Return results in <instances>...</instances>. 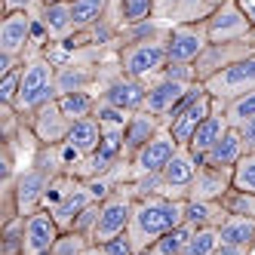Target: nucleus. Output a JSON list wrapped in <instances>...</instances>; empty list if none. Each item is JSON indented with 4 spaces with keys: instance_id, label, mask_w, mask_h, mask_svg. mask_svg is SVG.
I'll return each mask as SVG.
<instances>
[{
    "instance_id": "f257e3e1",
    "label": "nucleus",
    "mask_w": 255,
    "mask_h": 255,
    "mask_svg": "<svg viewBox=\"0 0 255 255\" xmlns=\"http://www.w3.org/2000/svg\"><path fill=\"white\" fill-rule=\"evenodd\" d=\"M185 203H188L185 197H163V194L135 200L129 228H126V234H129V240L135 246V255H144L157 237L185 225Z\"/></svg>"
},
{
    "instance_id": "f03ea898",
    "label": "nucleus",
    "mask_w": 255,
    "mask_h": 255,
    "mask_svg": "<svg viewBox=\"0 0 255 255\" xmlns=\"http://www.w3.org/2000/svg\"><path fill=\"white\" fill-rule=\"evenodd\" d=\"M59 99V86H56V62L43 52H34L22 62V89L15 99V111L22 114V120H28L37 108H43L46 102Z\"/></svg>"
},
{
    "instance_id": "7ed1b4c3",
    "label": "nucleus",
    "mask_w": 255,
    "mask_h": 255,
    "mask_svg": "<svg viewBox=\"0 0 255 255\" xmlns=\"http://www.w3.org/2000/svg\"><path fill=\"white\" fill-rule=\"evenodd\" d=\"M117 62L129 77L135 80H154L163 68L169 65V49L166 37H154V40H141V43H126L117 46Z\"/></svg>"
},
{
    "instance_id": "20e7f679",
    "label": "nucleus",
    "mask_w": 255,
    "mask_h": 255,
    "mask_svg": "<svg viewBox=\"0 0 255 255\" xmlns=\"http://www.w3.org/2000/svg\"><path fill=\"white\" fill-rule=\"evenodd\" d=\"M132 206H135V197L129 191V181L126 185H120L111 197L102 200V209H99V222H96V231L89 240L93 243H108L111 237L117 234H126V228H129V218H132Z\"/></svg>"
},
{
    "instance_id": "39448f33",
    "label": "nucleus",
    "mask_w": 255,
    "mask_h": 255,
    "mask_svg": "<svg viewBox=\"0 0 255 255\" xmlns=\"http://www.w3.org/2000/svg\"><path fill=\"white\" fill-rule=\"evenodd\" d=\"M203 86L215 102H225V105L252 93L255 89V52L240 59V62H234V65H228V68H222L218 74L203 80Z\"/></svg>"
},
{
    "instance_id": "423d86ee",
    "label": "nucleus",
    "mask_w": 255,
    "mask_h": 255,
    "mask_svg": "<svg viewBox=\"0 0 255 255\" xmlns=\"http://www.w3.org/2000/svg\"><path fill=\"white\" fill-rule=\"evenodd\" d=\"M209 43H228V40H243L255 34V19L246 12L240 0H225L209 19H206Z\"/></svg>"
},
{
    "instance_id": "0eeeda50",
    "label": "nucleus",
    "mask_w": 255,
    "mask_h": 255,
    "mask_svg": "<svg viewBox=\"0 0 255 255\" xmlns=\"http://www.w3.org/2000/svg\"><path fill=\"white\" fill-rule=\"evenodd\" d=\"M144 96H148V83L144 80H135L129 77L126 71L114 68V74H99V102H108V105H114V108H123V111H141L144 108Z\"/></svg>"
},
{
    "instance_id": "6e6552de",
    "label": "nucleus",
    "mask_w": 255,
    "mask_h": 255,
    "mask_svg": "<svg viewBox=\"0 0 255 255\" xmlns=\"http://www.w3.org/2000/svg\"><path fill=\"white\" fill-rule=\"evenodd\" d=\"M25 123H28V129H31V138L37 141V144H43V148L65 144L71 126H74V120L62 111L59 99H52V102H46L43 108H37V111H34Z\"/></svg>"
},
{
    "instance_id": "1a4fd4ad",
    "label": "nucleus",
    "mask_w": 255,
    "mask_h": 255,
    "mask_svg": "<svg viewBox=\"0 0 255 255\" xmlns=\"http://www.w3.org/2000/svg\"><path fill=\"white\" fill-rule=\"evenodd\" d=\"M255 52V34L252 37H243V40H228V43H209L203 52H200V59L194 62V71H197V80L203 83L209 80L212 74H218L222 68L240 62L246 56Z\"/></svg>"
},
{
    "instance_id": "9d476101",
    "label": "nucleus",
    "mask_w": 255,
    "mask_h": 255,
    "mask_svg": "<svg viewBox=\"0 0 255 255\" xmlns=\"http://www.w3.org/2000/svg\"><path fill=\"white\" fill-rule=\"evenodd\" d=\"M206 46H209L206 22H178V25H169V34H166L169 62L194 65Z\"/></svg>"
},
{
    "instance_id": "9b49d317",
    "label": "nucleus",
    "mask_w": 255,
    "mask_h": 255,
    "mask_svg": "<svg viewBox=\"0 0 255 255\" xmlns=\"http://www.w3.org/2000/svg\"><path fill=\"white\" fill-rule=\"evenodd\" d=\"M37 15L40 12H3V19H0V52L3 56L25 62L31 40H34Z\"/></svg>"
},
{
    "instance_id": "f8f14e48",
    "label": "nucleus",
    "mask_w": 255,
    "mask_h": 255,
    "mask_svg": "<svg viewBox=\"0 0 255 255\" xmlns=\"http://www.w3.org/2000/svg\"><path fill=\"white\" fill-rule=\"evenodd\" d=\"M181 148V144L172 138V132L163 126V129L144 144V148H138L132 157H129V166H132V178L138 175H154V172H163L169 166V160L175 157V151Z\"/></svg>"
},
{
    "instance_id": "ddd939ff",
    "label": "nucleus",
    "mask_w": 255,
    "mask_h": 255,
    "mask_svg": "<svg viewBox=\"0 0 255 255\" xmlns=\"http://www.w3.org/2000/svg\"><path fill=\"white\" fill-rule=\"evenodd\" d=\"M59 237H62V228L56 222V215H52V209L46 206L34 209L25 222V255H49Z\"/></svg>"
},
{
    "instance_id": "4468645a",
    "label": "nucleus",
    "mask_w": 255,
    "mask_h": 255,
    "mask_svg": "<svg viewBox=\"0 0 255 255\" xmlns=\"http://www.w3.org/2000/svg\"><path fill=\"white\" fill-rule=\"evenodd\" d=\"M200 160L191 148H178L175 157L169 160V166L163 169V185H166V197H185L188 200V188H191V181L200 169Z\"/></svg>"
},
{
    "instance_id": "2eb2a0df",
    "label": "nucleus",
    "mask_w": 255,
    "mask_h": 255,
    "mask_svg": "<svg viewBox=\"0 0 255 255\" xmlns=\"http://www.w3.org/2000/svg\"><path fill=\"white\" fill-rule=\"evenodd\" d=\"M231 188H234V169L200 163V169L188 188V200H222Z\"/></svg>"
},
{
    "instance_id": "dca6fc26",
    "label": "nucleus",
    "mask_w": 255,
    "mask_h": 255,
    "mask_svg": "<svg viewBox=\"0 0 255 255\" xmlns=\"http://www.w3.org/2000/svg\"><path fill=\"white\" fill-rule=\"evenodd\" d=\"M225 0H157V19L178 25V22H206Z\"/></svg>"
},
{
    "instance_id": "f3484780",
    "label": "nucleus",
    "mask_w": 255,
    "mask_h": 255,
    "mask_svg": "<svg viewBox=\"0 0 255 255\" xmlns=\"http://www.w3.org/2000/svg\"><path fill=\"white\" fill-rule=\"evenodd\" d=\"M212 105H215V99H212L209 93H203L200 99H194L175 120L166 123V129L172 132V138L181 144V148H188V144H191V138H194V132H197V126L212 114Z\"/></svg>"
},
{
    "instance_id": "a211bd4d",
    "label": "nucleus",
    "mask_w": 255,
    "mask_h": 255,
    "mask_svg": "<svg viewBox=\"0 0 255 255\" xmlns=\"http://www.w3.org/2000/svg\"><path fill=\"white\" fill-rule=\"evenodd\" d=\"M231 129V120H228V105L225 102H215L212 105V114L197 126V132H194V138H191V144L188 148L203 160L206 157V151L209 148H215L218 141H222V135Z\"/></svg>"
},
{
    "instance_id": "6ab92c4d",
    "label": "nucleus",
    "mask_w": 255,
    "mask_h": 255,
    "mask_svg": "<svg viewBox=\"0 0 255 255\" xmlns=\"http://www.w3.org/2000/svg\"><path fill=\"white\" fill-rule=\"evenodd\" d=\"M40 25L49 34V43H65L68 37H74L77 28H74V6L71 0H56V3H46L40 9Z\"/></svg>"
},
{
    "instance_id": "aec40b11",
    "label": "nucleus",
    "mask_w": 255,
    "mask_h": 255,
    "mask_svg": "<svg viewBox=\"0 0 255 255\" xmlns=\"http://www.w3.org/2000/svg\"><path fill=\"white\" fill-rule=\"evenodd\" d=\"M191 83H178V80H166V77H154L148 80V96H144V108L157 117H169V111L181 102V96L188 93Z\"/></svg>"
},
{
    "instance_id": "412c9836",
    "label": "nucleus",
    "mask_w": 255,
    "mask_h": 255,
    "mask_svg": "<svg viewBox=\"0 0 255 255\" xmlns=\"http://www.w3.org/2000/svg\"><path fill=\"white\" fill-rule=\"evenodd\" d=\"M163 117H157V114H151L148 108H141V111H135L132 117H129V123H126V129H123V141H126V160H129L138 148H144L160 129H163Z\"/></svg>"
},
{
    "instance_id": "4be33fe9",
    "label": "nucleus",
    "mask_w": 255,
    "mask_h": 255,
    "mask_svg": "<svg viewBox=\"0 0 255 255\" xmlns=\"http://www.w3.org/2000/svg\"><path fill=\"white\" fill-rule=\"evenodd\" d=\"M249 151V144L243 138V132L237 129V126H231V129L222 135V141L215 144V148L206 151L203 163H209V166H222V169H234L237 163L243 160V154Z\"/></svg>"
},
{
    "instance_id": "5701e85b",
    "label": "nucleus",
    "mask_w": 255,
    "mask_h": 255,
    "mask_svg": "<svg viewBox=\"0 0 255 255\" xmlns=\"http://www.w3.org/2000/svg\"><path fill=\"white\" fill-rule=\"evenodd\" d=\"M102 138H105L102 123L96 120V114H89V117L74 120V126H71V132L65 138V144H68L71 151H77L80 157H89V154H96V148L102 144Z\"/></svg>"
},
{
    "instance_id": "b1692460",
    "label": "nucleus",
    "mask_w": 255,
    "mask_h": 255,
    "mask_svg": "<svg viewBox=\"0 0 255 255\" xmlns=\"http://www.w3.org/2000/svg\"><path fill=\"white\" fill-rule=\"evenodd\" d=\"M93 203V194H89V188H86V181H80L77 178V185L71 188L59 203H52V206H46V209H52V215H56V222H59V228L62 231H68L71 228V222H74V218Z\"/></svg>"
},
{
    "instance_id": "393cba45",
    "label": "nucleus",
    "mask_w": 255,
    "mask_h": 255,
    "mask_svg": "<svg viewBox=\"0 0 255 255\" xmlns=\"http://www.w3.org/2000/svg\"><path fill=\"white\" fill-rule=\"evenodd\" d=\"M228 209L222 200H188L185 203V222L191 228H222Z\"/></svg>"
},
{
    "instance_id": "a878e982",
    "label": "nucleus",
    "mask_w": 255,
    "mask_h": 255,
    "mask_svg": "<svg viewBox=\"0 0 255 255\" xmlns=\"http://www.w3.org/2000/svg\"><path fill=\"white\" fill-rule=\"evenodd\" d=\"M117 19V25H135L144 19H154L157 15V0H111V9H108Z\"/></svg>"
},
{
    "instance_id": "bb28decb",
    "label": "nucleus",
    "mask_w": 255,
    "mask_h": 255,
    "mask_svg": "<svg viewBox=\"0 0 255 255\" xmlns=\"http://www.w3.org/2000/svg\"><path fill=\"white\" fill-rule=\"evenodd\" d=\"M222 243H234V246H246L252 249L255 246V218H246V215H228L222 228Z\"/></svg>"
},
{
    "instance_id": "cd10ccee",
    "label": "nucleus",
    "mask_w": 255,
    "mask_h": 255,
    "mask_svg": "<svg viewBox=\"0 0 255 255\" xmlns=\"http://www.w3.org/2000/svg\"><path fill=\"white\" fill-rule=\"evenodd\" d=\"M25 222L22 212L0 222V255H25Z\"/></svg>"
},
{
    "instance_id": "c85d7f7f",
    "label": "nucleus",
    "mask_w": 255,
    "mask_h": 255,
    "mask_svg": "<svg viewBox=\"0 0 255 255\" xmlns=\"http://www.w3.org/2000/svg\"><path fill=\"white\" fill-rule=\"evenodd\" d=\"M194 231H197V228H191L188 222L178 225V228L166 231L163 237H157V240L148 246V252H144V255H181V249L188 246V240H191Z\"/></svg>"
},
{
    "instance_id": "c756f323",
    "label": "nucleus",
    "mask_w": 255,
    "mask_h": 255,
    "mask_svg": "<svg viewBox=\"0 0 255 255\" xmlns=\"http://www.w3.org/2000/svg\"><path fill=\"white\" fill-rule=\"evenodd\" d=\"M71 6H74V28L77 31H86L99 25L108 9H111V0H71Z\"/></svg>"
},
{
    "instance_id": "7c9ffc66",
    "label": "nucleus",
    "mask_w": 255,
    "mask_h": 255,
    "mask_svg": "<svg viewBox=\"0 0 255 255\" xmlns=\"http://www.w3.org/2000/svg\"><path fill=\"white\" fill-rule=\"evenodd\" d=\"M59 105L62 111L71 117V120H80V117H89L99 105V96L93 89H77V93H62L59 96Z\"/></svg>"
},
{
    "instance_id": "2f4dec72",
    "label": "nucleus",
    "mask_w": 255,
    "mask_h": 255,
    "mask_svg": "<svg viewBox=\"0 0 255 255\" xmlns=\"http://www.w3.org/2000/svg\"><path fill=\"white\" fill-rule=\"evenodd\" d=\"M218 246H222V234H218V228H197L191 234L188 246L181 249V255H212Z\"/></svg>"
},
{
    "instance_id": "473e14b6",
    "label": "nucleus",
    "mask_w": 255,
    "mask_h": 255,
    "mask_svg": "<svg viewBox=\"0 0 255 255\" xmlns=\"http://www.w3.org/2000/svg\"><path fill=\"white\" fill-rule=\"evenodd\" d=\"M96 120L102 123V129L105 132H123L126 129V123H129V111H123V108H114V105H108V102H99L96 105Z\"/></svg>"
},
{
    "instance_id": "72a5a7b5",
    "label": "nucleus",
    "mask_w": 255,
    "mask_h": 255,
    "mask_svg": "<svg viewBox=\"0 0 255 255\" xmlns=\"http://www.w3.org/2000/svg\"><path fill=\"white\" fill-rule=\"evenodd\" d=\"M222 206L228 209V215L255 218V194H252V191H240V188H231V191L222 197Z\"/></svg>"
},
{
    "instance_id": "f704fd0d",
    "label": "nucleus",
    "mask_w": 255,
    "mask_h": 255,
    "mask_svg": "<svg viewBox=\"0 0 255 255\" xmlns=\"http://www.w3.org/2000/svg\"><path fill=\"white\" fill-rule=\"evenodd\" d=\"M234 188L255 194V151H246L243 160L234 166Z\"/></svg>"
},
{
    "instance_id": "c9c22d12",
    "label": "nucleus",
    "mask_w": 255,
    "mask_h": 255,
    "mask_svg": "<svg viewBox=\"0 0 255 255\" xmlns=\"http://www.w3.org/2000/svg\"><path fill=\"white\" fill-rule=\"evenodd\" d=\"M19 89H22V65H15L12 71H6L0 77V105H15Z\"/></svg>"
},
{
    "instance_id": "e433bc0d",
    "label": "nucleus",
    "mask_w": 255,
    "mask_h": 255,
    "mask_svg": "<svg viewBox=\"0 0 255 255\" xmlns=\"http://www.w3.org/2000/svg\"><path fill=\"white\" fill-rule=\"evenodd\" d=\"M252 114H255V89L246 93V96H240V99H234V102H228V120H231V126H240Z\"/></svg>"
},
{
    "instance_id": "4c0bfd02",
    "label": "nucleus",
    "mask_w": 255,
    "mask_h": 255,
    "mask_svg": "<svg viewBox=\"0 0 255 255\" xmlns=\"http://www.w3.org/2000/svg\"><path fill=\"white\" fill-rule=\"evenodd\" d=\"M99 209H102V203L99 200H93V203H89L74 222H71V228L68 231H77V234H83V237H93V231H96V222H99ZM93 243V240H89Z\"/></svg>"
},
{
    "instance_id": "58836bf2",
    "label": "nucleus",
    "mask_w": 255,
    "mask_h": 255,
    "mask_svg": "<svg viewBox=\"0 0 255 255\" xmlns=\"http://www.w3.org/2000/svg\"><path fill=\"white\" fill-rule=\"evenodd\" d=\"M160 77L178 80V83H197V71H194V65H185V62H169L160 71Z\"/></svg>"
},
{
    "instance_id": "ea45409f",
    "label": "nucleus",
    "mask_w": 255,
    "mask_h": 255,
    "mask_svg": "<svg viewBox=\"0 0 255 255\" xmlns=\"http://www.w3.org/2000/svg\"><path fill=\"white\" fill-rule=\"evenodd\" d=\"M102 246H105L108 255H135V246L129 240V234H117V237H111V240L102 243Z\"/></svg>"
},
{
    "instance_id": "a19ab883",
    "label": "nucleus",
    "mask_w": 255,
    "mask_h": 255,
    "mask_svg": "<svg viewBox=\"0 0 255 255\" xmlns=\"http://www.w3.org/2000/svg\"><path fill=\"white\" fill-rule=\"evenodd\" d=\"M43 0H3V12H40Z\"/></svg>"
},
{
    "instance_id": "79ce46f5",
    "label": "nucleus",
    "mask_w": 255,
    "mask_h": 255,
    "mask_svg": "<svg viewBox=\"0 0 255 255\" xmlns=\"http://www.w3.org/2000/svg\"><path fill=\"white\" fill-rule=\"evenodd\" d=\"M237 129L243 132V138H246V144H249V151H255V114H252L249 120H243Z\"/></svg>"
},
{
    "instance_id": "37998d69",
    "label": "nucleus",
    "mask_w": 255,
    "mask_h": 255,
    "mask_svg": "<svg viewBox=\"0 0 255 255\" xmlns=\"http://www.w3.org/2000/svg\"><path fill=\"white\" fill-rule=\"evenodd\" d=\"M212 255H252V249H246V246H234V243H222Z\"/></svg>"
},
{
    "instance_id": "c03bdc74",
    "label": "nucleus",
    "mask_w": 255,
    "mask_h": 255,
    "mask_svg": "<svg viewBox=\"0 0 255 255\" xmlns=\"http://www.w3.org/2000/svg\"><path fill=\"white\" fill-rule=\"evenodd\" d=\"M83 255H108V252H105V246H99V243H93V246H89V249H86Z\"/></svg>"
},
{
    "instance_id": "a18cd8bd",
    "label": "nucleus",
    "mask_w": 255,
    "mask_h": 255,
    "mask_svg": "<svg viewBox=\"0 0 255 255\" xmlns=\"http://www.w3.org/2000/svg\"><path fill=\"white\" fill-rule=\"evenodd\" d=\"M46 3H56V0H43V6H46Z\"/></svg>"
},
{
    "instance_id": "49530a36",
    "label": "nucleus",
    "mask_w": 255,
    "mask_h": 255,
    "mask_svg": "<svg viewBox=\"0 0 255 255\" xmlns=\"http://www.w3.org/2000/svg\"><path fill=\"white\" fill-rule=\"evenodd\" d=\"M252 255H255V246H252Z\"/></svg>"
}]
</instances>
